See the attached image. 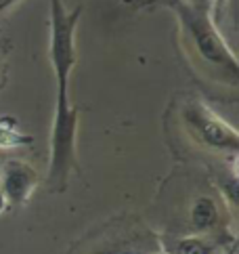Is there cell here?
<instances>
[{"instance_id":"cell-1","label":"cell","mask_w":239,"mask_h":254,"mask_svg":"<svg viewBox=\"0 0 239 254\" xmlns=\"http://www.w3.org/2000/svg\"><path fill=\"white\" fill-rule=\"evenodd\" d=\"M51 6V38L49 59L57 78V107H55L53 134H51V162H49V187L61 191L76 164V137H78V112L69 101V76L76 65V30L82 8L69 13L63 0H49Z\"/></svg>"},{"instance_id":"cell-5","label":"cell","mask_w":239,"mask_h":254,"mask_svg":"<svg viewBox=\"0 0 239 254\" xmlns=\"http://www.w3.org/2000/svg\"><path fill=\"white\" fill-rule=\"evenodd\" d=\"M220 219V212H218V206L212 197H206L201 195L197 197L195 202L191 206V225L193 229L204 233V231H210L212 227H216Z\"/></svg>"},{"instance_id":"cell-6","label":"cell","mask_w":239,"mask_h":254,"mask_svg":"<svg viewBox=\"0 0 239 254\" xmlns=\"http://www.w3.org/2000/svg\"><path fill=\"white\" fill-rule=\"evenodd\" d=\"M164 250H166V254H210L212 246L201 238H179L168 240Z\"/></svg>"},{"instance_id":"cell-3","label":"cell","mask_w":239,"mask_h":254,"mask_svg":"<svg viewBox=\"0 0 239 254\" xmlns=\"http://www.w3.org/2000/svg\"><path fill=\"white\" fill-rule=\"evenodd\" d=\"M180 118L187 132L201 147L218 153H231V156L237 153L239 149L237 130L204 101H195V99L187 101L180 110Z\"/></svg>"},{"instance_id":"cell-2","label":"cell","mask_w":239,"mask_h":254,"mask_svg":"<svg viewBox=\"0 0 239 254\" xmlns=\"http://www.w3.org/2000/svg\"><path fill=\"white\" fill-rule=\"evenodd\" d=\"M177 15L180 21V30L185 34L189 55L204 69V74L223 84L237 86L239 82L237 57L227 44V40L223 38V34L218 32L212 17L191 11L187 4H179Z\"/></svg>"},{"instance_id":"cell-8","label":"cell","mask_w":239,"mask_h":254,"mask_svg":"<svg viewBox=\"0 0 239 254\" xmlns=\"http://www.w3.org/2000/svg\"><path fill=\"white\" fill-rule=\"evenodd\" d=\"M17 2H19V0H0V15L8 11V8H13Z\"/></svg>"},{"instance_id":"cell-4","label":"cell","mask_w":239,"mask_h":254,"mask_svg":"<svg viewBox=\"0 0 239 254\" xmlns=\"http://www.w3.org/2000/svg\"><path fill=\"white\" fill-rule=\"evenodd\" d=\"M36 185H38V175L30 164L19 160H11L4 164L2 181H0V195H2L4 204H23Z\"/></svg>"},{"instance_id":"cell-7","label":"cell","mask_w":239,"mask_h":254,"mask_svg":"<svg viewBox=\"0 0 239 254\" xmlns=\"http://www.w3.org/2000/svg\"><path fill=\"white\" fill-rule=\"evenodd\" d=\"M185 4L191 8V11H195V13L210 15V11H212V4H214V0H187Z\"/></svg>"}]
</instances>
